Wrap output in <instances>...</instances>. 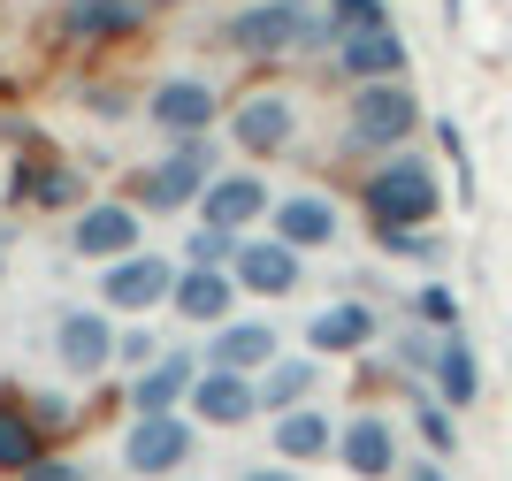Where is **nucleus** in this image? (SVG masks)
<instances>
[{
  "instance_id": "f257e3e1",
  "label": "nucleus",
  "mask_w": 512,
  "mask_h": 481,
  "mask_svg": "<svg viewBox=\"0 0 512 481\" xmlns=\"http://www.w3.org/2000/svg\"><path fill=\"white\" fill-rule=\"evenodd\" d=\"M214 39L245 62H283V54H306L329 39V16H314L306 0H245L237 16L214 23Z\"/></svg>"
},
{
  "instance_id": "f03ea898",
  "label": "nucleus",
  "mask_w": 512,
  "mask_h": 481,
  "mask_svg": "<svg viewBox=\"0 0 512 481\" xmlns=\"http://www.w3.org/2000/svg\"><path fill=\"white\" fill-rule=\"evenodd\" d=\"M413 130H421V100H413L406 77H375V84H352V107H344V138L352 146H406Z\"/></svg>"
},
{
  "instance_id": "7ed1b4c3",
  "label": "nucleus",
  "mask_w": 512,
  "mask_h": 481,
  "mask_svg": "<svg viewBox=\"0 0 512 481\" xmlns=\"http://www.w3.org/2000/svg\"><path fill=\"white\" fill-rule=\"evenodd\" d=\"M360 199H367V214H375V222H406V230H428L444 191H436V168H428L421 153H398V161H383V168L360 184Z\"/></svg>"
},
{
  "instance_id": "20e7f679",
  "label": "nucleus",
  "mask_w": 512,
  "mask_h": 481,
  "mask_svg": "<svg viewBox=\"0 0 512 481\" xmlns=\"http://www.w3.org/2000/svg\"><path fill=\"white\" fill-rule=\"evenodd\" d=\"M207 176H214V146H207V130H199V138H176V153L169 161H153L146 176H138V207H192L199 191H207Z\"/></svg>"
},
{
  "instance_id": "39448f33",
  "label": "nucleus",
  "mask_w": 512,
  "mask_h": 481,
  "mask_svg": "<svg viewBox=\"0 0 512 481\" xmlns=\"http://www.w3.org/2000/svg\"><path fill=\"white\" fill-rule=\"evenodd\" d=\"M169 291H176V268L161 252H123V260H107V283H100V298L115 314H146V306H161Z\"/></svg>"
},
{
  "instance_id": "423d86ee",
  "label": "nucleus",
  "mask_w": 512,
  "mask_h": 481,
  "mask_svg": "<svg viewBox=\"0 0 512 481\" xmlns=\"http://www.w3.org/2000/svg\"><path fill=\"white\" fill-rule=\"evenodd\" d=\"M146 115L169 130V138H199V130H214V115H222V92H214L207 77H161Z\"/></svg>"
},
{
  "instance_id": "0eeeda50",
  "label": "nucleus",
  "mask_w": 512,
  "mask_h": 481,
  "mask_svg": "<svg viewBox=\"0 0 512 481\" xmlns=\"http://www.w3.org/2000/svg\"><path fill=\"white\" fill-rule=\"evenodd\" d=\"M146 0H62V39L69 46H115V39H130V31H146Z\"/></svg>"
},
{
  "instance_id": "6e6552de",
  "label": "nucleus",
  "mask_w": 512,
  "mask_h": 481,
  "mask_svg": "<svg viewBox=\"0 0 512 481\" xmlns=\"http://www.w3.org/2000/svg\"><path fill=\"white\" fill-rule=\"evenodd\" d=\"M184 451H192V428L176 413H138V428L123 443L130 474H169V466H184Z\"/></svg>"
},
{
  "instance_id": "1a4fd4ad",
  "label": "nucleus",
  "mask_w": 512,
  "mask_h": 481,
  "mask_svg": "<svg viewBox=\"0 0 512 481\" xmlns=\"http://www.w3.org/2000/svg\"><path fill=\"white\" fill-rule=\"evenodd\" d=\"M291 130H299V115H291L283 92H253V100H237V115H230V138L245 153H283Z\"/></svg>"
},
{
  "instance_id": "9d476101",
  "label": "nucleus",
  "mask_w": 512,
  "mask_h": 481,
  "mask_svg": "<svg viewBox=\"0 0 512 481\" xmlns=\"http://www.w3.org/2000/svg\"><path fill=\"white\" fill-rule=\"evenodd\" d=\"M268 207H276L268 184L245 176V168H237V176H207V191H199V214H207L214 230H245V222H260Z\"/></svg>"
},
{
  "instance_id": "9b49d317",
  "label": "nucleus",
  "mask_w": 512,
  "mask_h": 481,
  "mask_svg": "<svg viewBox=\"0 0 512 481\" xmlns=\"http://www.w3.org/2000/svg\"><path fill=\"white\" fill-rule=\"evenodd\" d=\"M77 168L69 161H54V153H31L23 146V161H16V184H8V199H16V207H69V199H77Z\"/></svg>"
},
{
  "instance_id": "f8f14e48",
  "label": "nucleus",
  "mask_w": 512,
  "mask_h": 481,
  "mask_svg": "<svg viewBox=\"0 0 512 481\" xmlns=\"http://www.w3.org/2000/svg\"><path fill=\"white\" fill-rule=\"evenodd\" d=\"M337 69L352 84H375V77H406V39H398V31H352V39H337Z\"/></svg>"
},
{
  "instance_id": "ddd939ff",
  "label": "nucleus",
  "mask_w": 512,
  "mask_h": 481,
  "mask_svg": "<svg viewBox=\"0 0 512 481\" xmlns=\"http://www.w3.org/2000/svg\"><path fill=\"white\" fill-rule=\"evenodd\" d=\"M77 252H92V260H123V252H138V207H123V199L85 207V214H77Z\"/></svg>"
},
{
  "instance_id": "4468645a",
  "label": "nucleus",
  "mask_w": 512,
  "mask_h": 481,
  "mask_svg": "<svg viewBox=\"0 0 512 481\" xmlns=\"http://www.w3.org/2000/svg\"><path fill=\"white\" fill-rule=\"evenodd\" d=\"M192 405H199V420L230 428V420L260 413V390H253V375H237V367H214V375H199V382H192Z\"/></svg>"
},
{
  "instance_id": "2eb2a0df",
  "label": "nucleus",
  "mask_w": 512,
  "mask_h": 481,
  "mask_svg": "<svg viewBox=\"0 0 512 481\" xmlns=\"http://www.w3.org/2000/svg\"><path fill=\"white\" fill-rule=\"evenodd\" d=\"M54 344H62V367H69V375H100L107 359H115V329H107V314H62Z\"/></svg>"
},
{
  "instance_id": "dca6fc26",
  "label": "nucleus",
  "mask_w": 512,
  "mask_h": 481,
  "mask_svg": "<svg viewBox=\"0 0 512 481\" xmlns=\"http://www.w3.org/2000/svg\"><path fill=\"white\" fill-rule=\"evenodd\" d=\"M230 275L245 283V291H260V298H283L291 283H299V252L283 245H237V260H230Z\"/></svg>"
},
{
  "instance_id": "f3484780",
  "label": "nucleus",
  "mask_w": 512,
  "mask_h": 481,
  "mask_svg": "<svg viewBox=\"0 0 512 481\" xmlns=\"http://www.w3.org/2000/svg\"><path fill=\"white\" fill-rule=\"evenodd\" d=\"M230 298H237L230 268H184V275H176V291H169V306L184 321H222V314H230Z\"/></svg>"
},
{
  "instance_id": "a211bd4d",
  "label": "nucleus",
  "mask_w": 512,
  "mask_h": 481,
  "mask_svg": "<svg viewBox=\"0 0 512 481\" xmlns=\"http://www.w3.org/2000/svg\"><path fill=\"white\" fill-rule=\"evenodd\" d=\"M276 214V237L291 252H314V245H329V237H337V207H329V199H283V207H268Z\"/></svg>"
},
{
  "instance_id": "6ab92c4d",
  "label": "nucleus",
  "mask_w": 512,
  "mask_h": 481,
  "mask_svg": "<svg viewBox=\"0 0 512 481\" xmlns=\"http://www.w3.org/2000/svg\"><path fill=\"white\" fill-rule=\"evenodd\" d=\"M46 428L31 420V405H8L0 398V474H31V466L46 459Z\"/></svg>"
},
{
  "instance_id": "aec40b11",
  "label": "nucleus",
  "mask_w": 512,
  "mask_h": 481,
  "mask_svg": "<svg viewBox=\"0 0 512 481\" xmlns=\"http://www.w3.org/2000/svg\"><path fill=\"white\" fill-rule=\"evenodd\" d=\"M337 459L352 466L360 481H383L390 466H398V436H390L383 420H352V428H344V443H337Z\"/></svg>"
},
{
  "instance_id": "412c9836",
  "label": "nucleus",
  "mask_w": 512,
  "mask_h": 481,
  "mask_svg": "<svg viewBox=\"0 0 512 481\" xmlns=\"http://www.w3.org/2000/svg\"><path fill=\"white\" fill-rule=\"evenodd\" d=\"M268 359H276V329H268V321H222V336H214V367L253 375V367H268Z\"/></svg>"
},
{
  "instance_id": "4be33fe9",
  "label": "nucleus",
  "mask_w": 512,
  "mask_h": 481,
  "mask_svg": "<svg viewBox=\"0 0 512 481\" xmlns=\"http://www.w3.org/2000/svg\"><path fill=\"white\" fill-rule=\"evenodd\" d=\"M192 359H161V367H153V375H138L130 382V405H138V413H176V398H192Z\"/></svg>"
},
{
  "instance_id": "5701e85b",
  "label": "nucleus",
  "mask_w": 512,
  "mask_h": 481,
  "mask_svg": "<svg viewBox=\"0 0 512 481\" xmlns=\"http://www.w3.org/2000/svg\"><path fill=\"white\" fill-rule=\"evenodd\" d=\"M329 443H337V428H329L321 413H306V405L276 413V451H283V459H321Z\"/></svg>"
},
{
  "instance_id": "b1692460",
  "label": "nucleus",
  "mask_w": 512,
  "mask_h": 481,
  "mask_svg": "<svg viewBox=\"0 0 512 481\" xmlns=\"http://www.w3.org/2000/svg\"><path fill=\"white\" fill-rule=\"evenodd\" d=\"M314 352H360L367 336H375V314L367 306H329V314H314Z\"/></svg>"
},
{
  "instance_id": "393cba45",
  "label": "nucleus",
  "mask_w": 512,
  "mask_h": 481,
  "mask_svg": "<svg viewBox=\"0 0 512 481\" xmlns=\"http://www.w3.org/2000/svg\"><path fill=\"white\" fill-rule=\"evenodd\" d=\"M253 390H260V405H268V413H291V405L314 390V359H268V375H260Z\"/></svg>"
},
{
  "instance_id": "a878e982",
  "label": "nucleus",
  "mask_w": 512,
  "mask_h": 481,
  "mask_svg": "<svg viewBox=\"0 0 512 481\" xmlns=\"http://www.w3.org/2000/svg\"><path fill=\"white\" fill-rule=\"evenodd\" d=\"M436 398H444V405H474V398H482V375H474V352L459 344V336H451L444 352H436Z\"/></svg>"
},
{
  "instance_id": "bb28decb",
  "label": "nucleus",
  "mask_w": 512,
  "mask_h": 481,
  "mask_svg": "<svg viewBox=\"0 0 512 481\" xmlns=\"http://www.w3.org/2000/svg\"><path fill=\"white\" fill-rule=\"evenodd\" d=\"M390 0H329V39H352V31H383Z\"/></svg>"
},
{
  "instance_id": "cd10ccee",
  "label": "nucleus",
  "mask_w": 512,
  "mask_h": 481,
  "mask_svg": "<svg viewBox=\"0 0 512 481\" xmlns=\"http://www.w3.org/2000/svg\"><path fill=\"white\" fill-rule=\"evenodd\" d=\"M184 252H192V268H230V260H237V230H214V222H207Z\"/></svg>"
},
{
  "instance_id": "c85d7f7f",
  "label": "nucleus",
  "mask_w": 512,
  "mask_h": 481,
  "mask_svg": "<svg viewBox=\"0 0 512 481\" xmlns=\"http://www.w3.org/2000/svg\"><path fill=\"white\" fill-rule=\"evenodd\" d=\"M375 230H383L390 252H406V260H436V237L428 230H406V222H375Z\"/></svg>"
},
{
  "instance_id": "c756f323",
  "label": "nucleus",
  "mask_w": 512,
  "mask_h": 481,
  "mask_svg": "<svg viewBox=\"0 0 512 481\" xmlns=\"http://www.w3.org/2000/svg\"><path fill=\"white\" fill-rule=\"evenodd\" d=\"M413 314H421V321H428V329H451V321H459V298H451V291H444V283H428V291H421V298H413Z\"/></svg>"
},
{
  "instance_id": "7c9ffc66",
  "label": "nucleus",
  "mask_w": 512,
  "mask_h": 481,
  "mask_svg": "<svg viewBox=\"0 0 512 481\" xmlns=\"http://www.w3.org/2000/svg\"><path fill=\"white\" fill-rule=\"evenodd\" d=\"M421 436H428V451H451V443H459V436H451V413H444V405H428V398H421Z\"/></svg>"
},
{
  "instance_id": "2f4dec72",
  "label": "nucleus",
  "mask_w": 512,
  "mask_h": 481,
  "mask_svg": "<svg viewBox=\"0 0 512 481\" xmlns=\"http://www.w3.org/2000/svg\"><path fill=\"white\" fill-rule=\"evenodd\" d=\"M23 481H85V466H69V459H39Z\"/></svg>"
},
{
  "instance_id": "473e14b6",
  "label": "nucleus",
  "mask_w": 512,
  "mask_h": 481,
  "mask_svg": "<svg viewBox=\"0 0 512 481\" xmlns=\"http://www.w3.org/2000/svg\"><path fill=\"white\" fill-rule=\"evenodd\" d=\"M85 100H92V107H100V115H123V92H115V84H92Z\"/></svg>"
},
{
  "instance_id": "72a5a7b5",
  "label": "nucleus",
  "mask_w": 512,
  "mask_h": 481,
  "mask_svg": "<svg viewBox=\"0 0 512 481\" xmlns=\"http://www.w3.org/2000/svg\"><path fill=\"white\" fill-rule=\"evenodd\" d=\"M406 481H444V466H413V474Z\"/></svg>"
},
{
  "instance_id": "f704fd0d",
  "label": "nucleus",
  "mask_w": 512,
  "mask_h": 481,
  "mask_svg": "<svg viewBox=\"0 0 512 481\" xmlns=\"http://www.w3.org/2000/svg\"><path fill=\"white\" fill-rule=\"evenodd\" d=\"M253 481H291V474H276V466H268V474H253Z\"/></svg>"
},
{
  "instance_id": "c9c22d12",
  "label": "nucleus",
  "mask_w": 512,
  "mask_h": 481,
  "mask_svg": "<svg viewBox=\"0 0 512 481\" xmlns=\"http://www.w3.org/2000/svg\"><path fill=\"white\" fill-rule=\"evenodd\" d=\"M146 8H184V0H146Z\"/></svg>"
}]
</instances>
